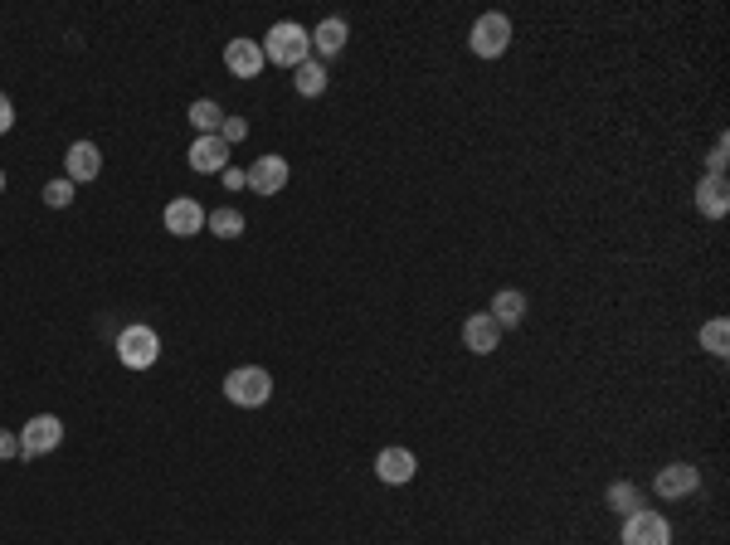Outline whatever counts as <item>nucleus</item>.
<instances>
[{"label": "nucleus", "mask_w": 730, "mask_h": 545, "mask_svg": "<svg viewBox=\"0 0 730 545\" xmlns=\"http://www.w3.org/2000/svg\"><path fill=\"white\" fill-rule=\"evenodd\" d=\"M619 545H672V521L653 507H638L633 516H623Z\"/></svg>", "instance_id": "nucleus-5"}, {"label": "nucleus", "mask_w": 730, "mask_h": 545, "mask_svg": "<svg viewBox=\"0 0 730 545\" xmlns=\"http://www.w3.org/2000/svg\"><path fill=\"white\" fill-rule=\"evenodd\" d=\"M185 117H190V127H195V137H215V132H219V122H224L229 112L219 108L215 98H195V103H190V112H185Z\"/></svg>", "instance_id": "nucleus-18"}, {"label": "nucleus", "mask_w": 730, "mask_h": 545, "mask_svg": "<svg viewBox=\"0 0 730 545\" xmlns=\"http://www.w3.org/2000/svg\"><path fill=\"white\" fill-rule=\"evenodd\" d=\"M15 453H20V434H5V429H0V463L15 458Z\"/></svg>", "instance_id": "nucleus-27"}, {"label": "nucleus", "mask_w": 730, "mask_h": 545, "mask_svg": "<svg viewBox=\"0 0 730 545\" xmlns=\"http://www.w3.org/2000/svg\"><path fill=\"white\" fill-rule=\"evenodd\" d=\"M244 176H249V190H254V195H278V190L288 185L292 171H288V161H283V156H258Z\"/></svg>", "instance_id": "nucleus-13"}, {"label": "nucleus", "mask_w": 730, "mask_h": 545, "mask_svg": "<svg viewBox=\"0 0 730 545\" xmlns=\"http://www.w3.org/2000/svg\"><path fill=\"white\" fill-rule=\"evenodd\" d=\"M263 59L278 64V69H297L312 59V30H302L297 20H278L268 35H263Z\"/></svg>", "instance_id": "nucleus-1"}, {"label": "nucleus", "mask_w": 730, "mask_h": 545, "mask_svg": "<svg viewBox=\"0 0 730 545\" xmlns=\"http://www.w3.org/2000/svg\"><path fill=\"white\" fill-rule=\"evenodd\" d=\"M463 346H468L473 356H492V351L502 346V327L492 322V312H473V317L463 322Z\"/></svg>", "instance_id": "nucleus-14"}, {"label": "nucleus", "mask_w": 730, "mask_h": 545, "mask_svg": "<svg viewBox=\"0 0 730 545\" xmlns=\"http://www.w3.org/2000/svg\"><path fill=\"white\" fill-rule=\"evenodd\" d=\"M244 137H249V122H244V117H224V122H219V142L224 146H239Z\"/></svg>", "instance_id": "nucleus-25"}, {"label": "nucleus", "mask_w": 730, "mask_h": 545, "mask_svg": "<svg viewBox=\"0 0 730 545\" xmlns=\"http://www.w3.org/2000/svg\"><path fill=\"white\" fill-rule=\"evenodd\" d=\"M346 39H351L346 20H341V15H331V20H322V25L312 30V49H317V54H327V59H336V54L346 49Z\"/></svg>", "instance_id": "nucleus-17"}, {"label": "nucleus", "mask_w": 730, "mask_h": 545, "mask_svg": "<svg viewBox=\"0 0 730 545\" xmlns=\"http://www.w3.org/2000/svg\"><path fill=\"white\" fill-rule=\"evenodd\" d=\"M726 166H730V142L726 137H716L711 156H706V176H726Z\"/></svg>", "instance_id": "nucleus-24"}, {"label": "nucleus", "mask_w": 730, "mask_h": 545, "mask_svg": "<svg viewBox=\"0 0 730 545\" xmlns=\"http://www.w3.org/2000/svg\"><path fill=\"white\" fill-rule=\"evenodd\" d=\"M205 205L195 200V195H176L171 205H166V215H161V224H166V234H176V239H195L200 229H205Z\"/></svg>", "instance_id": "nucleus-7"}, {"label": "nucleus", "mask_w": 730, "mask_h": 545, "mask_svg": "<svg viewBox=\"0 0 730 545\" xmlns=\"http://www.w3.org/2000/svg\"><path fill=\"white\" fill-rule=\"evenodd\" d=\"M696 341H701V351H711L716 361H726L730 356V322L726 317H711L706 327L696 331Z\"/></svg>", "instance_id": "nucleus-19"}, {"label": "nucleus", "mask_w": 730, "mask_h": 545, "mask_svg": "<svg viewBox=\"0 0 730 545\" xmlns=\"http://www.w3.org/2000/svg\"><path fill=\"white\" fill-rule=\"evenodd\" d=\"M0 195H5V171H0Z\"/></svg>", "instance_id": "nucleus-29"}, {"label": "nucleus", "mask_w": 730, "mask_h": 545, "mask_svg": "<svg viewBox=\"0 0 730 545\" xmlns=\"http://www.w3.org/2000/svg\"><path fill=\"white\" fill-rule=\"evenodd\" d=\"M263 44L258 39H229L224 44V69L234 73V78H258L263 73Z\"/></svg>", "instance_id": "nucleus-12"}, {"label": "nucleus", "mask_w": 730, "mask_h": 545, "mask_svg": "<svg viewBox=\"0 0 730 545\" xmlns=\"http://www.w3.org/2000/svg\"><path fill=\"white\" fill-rule=\"evenodd\" d=\"M224 400L239 404V409H263L273 400V375L263 365H234L224 375Z\"/></svg>", "instance_id": "nucleus-2"}, {"label": "nucleus", "mask_w": 730, "mask_h": 545, "mask_svg": "<svg viewBox=\"0 0 730 545\" xmlns=\"http://www.w3.org/2000/svg\"><path fill=\"white\" fill-rule=\"evenodd\" d=\"M73 195H78V185L64 181V176H59V181H49V185H44V205H49V210H69V205H73Z\"/></svg>", "instance_id": "nucleus-23"}, {"label": "nucleus", "mask_w": 730, "mask_h": 545, "mask_svg": "<svg viewBox=\"0 0 730 545\" xmlns=\"http://www.w3.org/2000/svg\"><path fill=\"white\" fill-rule=\"evenodd\" d=\"M98 171H103V151L93 142H73L64 151V181L88 185V181H98Z\"/></svg>", "instance_id": "nucleus-11"}, {"label": "nucleus", "mask_w": 730, "mask_h": 545, "mask_svg": "<svg viewBox=\"0 0 730 545\" xmlns=\"http://www.w3.org/2000/svg\"><path fill=\"white\" fill-rule=\"evenodd\" d=\"M219 176H224V185H229V190H239V185H249V176H244L239 166H224Z\"/></svg>", "instance_id": "nucleus-28"}, {"label": "nucleus", "mask_w": 730, "mask_h": 545, "mask_svg": "<svg viewBox=\"0 0 730 545\" xmlns=\"http://www.w3.org/2000/svg\"><path fill=\"white\" fill-rule=\"evenodd\" d=\"M297 78H292V88H297V93H302V98H322V93H327V64H312V59H307V64H297Z\"/></svg>", "instance_id": "nucleus-20"}, {"label": "nucleus", "mask_w": 730, "mask_h": 545, "mask_svg": "<svg viewBox=\"0 0 730 545\" xmlns=\"http://www.w3.org/2000/svg\"><path fill=\"white\" fill-rule=\"evenodd\" d=\"M156 356H161V336H156V327L132 322V327L117 331V361L127 365V370H151Z\"/></svg>", "instance_id": "nucleus-3"}, {"label": "nucleus", "mask_w": 730, "mask_h": 545, "mask_svg": "<svg viewBox=\"0 0 730 545\" xmlns=\"http://www.w3.org/2000/svg\"><path fill=\"white\" fill-rule=\"evenodd\" d=\"M414 473H419V463H414V453L400 448V443L375 453V477H380L385 487H404V482H414Z\"/></svg>", "instance_id": "nucleus-10"}, {"label": "nucleus", "mask_w": 730, "mask_h": 545, "mask_svg": "<svg viewBox=\"0 0 730 545\" xmlns=\"http://www.w3.org/2000/svg\"><path fill=\"white\" fill-rule=\"evenodd\" d=\"M229 151H234V146H224L219 142V132H215V137H195L190 151H185V161H190L195 176H219V171L229 166Z\"/></svg>", "instance_id": "nucleus-9"}, {"label": "nucleus", "mask_w": 730, "mask_h": 545, "mask_svg": "<svg viewBox=\"0 0 730 545\" xmlns=\"http://www.w3.org/2000/svg\"><path fill=\"white\" fill-rule=\"evenodd\" d=\"M468 49H473L477 59H502L511 49V20L502 10H487V15H477L473 35H468Z\"/></svg>", "instance_id": "nucleus-4"}, {"label": "nucleus", "mask_w": 730, "mask_h": 545, "mask_svg": "<svg viewBox=\"0 0 730 545\" xmlns=\"http://www.w3.org/2000/svg\"><path fill=\"white\" fill-rule=\"evenodd\" d=\"M657 497L662 502H682V497H692L696 487H701V468H692V463H667L662 473H657Z\"/></svg>", "instance_id": "nucleus-8"}, {"label": "nucleus", "mask_w": 730, "mask_h": 545, "mask_svg": "<svg viewBox=\"0 0 730 545\" xmlns=\"http://www.w3.org/2000/svg\"><path fill=\"white\" fill-rule=\"evenodd\" d=\"M604 502H609V511H619V516H633V511L643 507V487L638 482H609Z\"/></svg>", "instance_id": "nucleus-21"}, {"label": "nucleus", "mask_w": 730, "mask_h": 545, "mask_svg": "<svg viewBox=\"0 0 730 545\" xmlns=\"http://www.w3.org/2000/svg\"><path fill=\"white\" fill-rule=\"evenodd\" d=\"M59 443H64L59 414H35V419H25V429H20V458H44V453H54Z\"/></svg>", "instance_id": "nucleus-6"}, {"label": "nucleus", "mask_w": 730, "mask_h": 545, "mask_svg": "<svg viewBox=\"0 0 730 545\" xmlns=\"http://www.w3.org/2000/svg\"><path fill=\"white\" fill-rule=\"evenodd\" d=\"M487 312H492V322H497L502 331H507V327H521V322H526V292L502 288L497 297H492V307H487Z\"/></svg>", "instance_id": "nucleus-16"}, {"label": "nucleus", "mask_w": 730, "mask_h": 545, "mask_svg": "<svg viewBox=\"0 0 730 545\" xmlns=\"http://www.w3.org/2000/svg\"><path fill=\"white\" fill-rule=\"evenodd\" d=\"M205 229L219 234V239H239V234H244V215H239L234 205H219V210L205 215Z\"/></svg>", "instance_id": "nucleus-22"}, {"label": "nucleus", "mask_w": 730, "mask_h": 545, "mask_svg": "<svg viewBox=\"0 0 730 545\" xmlns=\"http://www.w3.org/2000/svg\"><path fill=\"white\" fill-rule=\"evenodd\" d=\"M696 210L706 219L730 215V181L726 176H701V181H696Z\"/></svg>", "instance_id": "nucleus-15"}, {"label": "nucleus", "mask_w": 730, "mask_h": 545, "mask_svg": "<svg viewBox=\"0 0 730 545\" xmlns=\"http://www.w3.org/2000/svg\"><path fill=\"white\" fill-rule=\"evenodd\" d=\"M10 127H15V103H10V98L0 93V137H5Z\"/></svg>", "instance_id": "nucleus-26"}]
</instances>
